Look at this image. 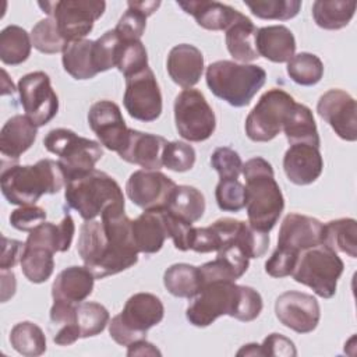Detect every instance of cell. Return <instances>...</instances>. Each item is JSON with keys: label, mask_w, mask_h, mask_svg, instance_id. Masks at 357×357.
Returning <instances> with one entry per match:
<instances>
[{"label": "cell", "mask_w": 357, "mask_h": 357, "mask_svg": "<svg viewBox=\"0 0 357 357\" xmlns=\"http://www.w3.org/2000/svg\"><path fill=\"white\" fill-rule=\"evenodd\" d=\"M148 53L141 40H124L119 38L116 52V68L124 78L148 68Z\"/></svg>", "instance_id": "obj_43"}, {"label": "cell", "mask_w": 357, "mask_h": 357, "mask_svg": "<svg viewBox=\"0 0 357 357\" xmlns=\"http://www.w3.org/2000/svg\"><path fill=\"white\" fill-rule=\"evenodd\" d=\"M261 357L262 356H275V357H294L297 356V350L294 343L280 335V333H271L268 335L262 344H259Z\"/></svg>", "instance_id": "obj_51"}, {"label": "cell", "mask_w": 357, "mask_h": 357, "mask_svg": "<svg viewBox=\"0 0 357 357\" xmlns=\"http://www.w3.org/2000/svg\"><path fill=\"white\" fill-rule=\"evenodd\" d=\"M211 166L220 178H238L243 170V160L238 152L229 146H220L211 155Z\"/></svg>", "instance_id": "obj_49"}, {"label": "cell", "mask_w": 357, "mask_h": 357, "mask_svg": "<svg viewBox=\"0 0 357 357\" xmlns=\"http://www.w3.org/2000/svg\"><path fill=\"white\" fill-rule=\"evenodd\" d=\"M77 251L96 279L120 273L138 262L131 234V219L124 206H110L100 220H85L79 229Z\"/></svg>", "instance_id": "obj_1"}, {"label": "cell", "mask_w": 357, "mask_h": 357, "mask_svg": "<svg viewBox=\"0 0 357 357\" xmlns=\"http://www.w3.org/2000/svg\"><path fill=\"white\" fill-rule=\"evenodd\" d=\"M123 103L138 121L151 123L162 114V92L151 67L126 78Z\"/></svg>", "instance_id": "obj_14"}, {"label": "cell", "mask_w": 357, "mask_h": 357, "mask_svg": "<svg viewBox=\"0 0 357 357\" xmlns=\"http://www.w3.org/2000/svg\"><path fill=\"white\" fill-rule=\"evenodd\" d=\"M195 149L183 141H170L163 149V166L172 172H188L195 165Z\"/></svg>", "instance_id": "obj_47"}, {"label": "cell", "mask_w": 357, "mask_h": 357, "mask_svg": "<svg viewBox=\"0 0 357 357\" xmlns=\"http://www.w3.org/2000/svg\"><path fill=\"white\" fill-rule=\"evenodd\" d=\"M282 131L284 132L290 145L308 144L317 148H319L321 145V138L312 112L308 106L303 103H294L293 109L286 117Z\"/></svg>", "instance_id": "obj_31"}, {"label": "cell", "mask_w": 357, "mask_h": 357, "mask_svg": "<svg viewBox=\"0 0 357 357\" xmlns=\"http://www.w3.org/2000/svg\"><path fill=\"white\" fill-rule=\"evenodd\" d=\"M237 356H258V357H261L259 344H258V343H248V344H244V346L237 351Z\"/></svg>", "instance_id": "obj_56"}, {"label": "cell", "mask_w": 357, "mask_h": 357, "mask_svg": "<svg viewBox=\"0 0 357 357\" xmlns=\"http://www.w3.org/2000/svg\"><path fill=\"white\" fill-rule=\"evenodd\" d=\"M32 46L45 54L63 53L68 42L59 32L57 24L52 17L40 20L36 22L31 31Z\"/></svg>", "instance_id": "obj_44"}, {"label": "cell", "mask_w": 357, "mask_h": 357, "mask_svg": "<svg viewBox=\"0 0 357 357\" xmlns=\"http://www.w3.org/2000/svg\"><path fill=\"white\" fill-rule=\"evenodd\" d=\"M324 223L317 218L289 213L282 220L278 234V250L298 259L301 251L322 244Z\"/></svg>", "instance_id": "obj_18"}, {"label": "cell", "mask_w": 357, "mask_h": 357, "mask_svg": "<svg viewBox=\"0 0 357 357\" xmlns=\"http://www.w3.org/2000/svg\"><path fill=\"white\" fill-rule=\"evenodd\" d=\"M95 279L85 265L68 266L56 276L52 284V297L57 301L79 304L92 294Z\"/></svg>", "instance_id": "obj_25"}, {"label": "cell", "mask_w": 357, "mask_h": 357, "mask_svg": "<svg viewBox=\"0 0 357 357\" xmlns=\"http://www.w3.org/2000/svg\"><path fill=\"white\" fill-rule=\"evenodd\" d=\"M257 31L258 28L254 22L243 13L225 31L226 47L234 60L247 64L248 61H254L259 57L255 42Z\"/></svg>", "instance_id": "obj_30"}, {"label": "cell", "mask_w": 357, "mask_h": 357, "mask_svg": "<svg viewBox=\"0 0 357 357\" xmlns=\"http://www.w3.org/2000/svg\"><path fill=\"white\" fill-rule=\"evenodd\" d=\"M177 184L159 170H137L126 183L130 201L144 211L166 208L169 197Z\"/></svg>", "instance_id": "obj_17"}, {"label": "cell", "mask_w": 357, "mask_h": 357, "mask_svg": "<svg viewBox=\"0 0 357 357\" xmlns=\"http://www.w3.org/2000/svg\"><path fill=\"white\" fill-rule=\"evenodd\" d=\"M88 124L106 149L119 153L126 146L130 128L114 102L106 99L95 102L88 112Z\"/></svg>", "instance_id": "obj_19"}, {"label": "cell", "mask_w": 357, "mask_h": 357, "mask_svg": "<svg viewBox=\"0 0 357 357\" xmlns=\"http://www.w3.org/2000/svg\"><path fill=\"white\" fill-rule=\"evenodd\" d=\"M0 185L8 204L35 205L43 194H57L66 187V176L59 162L40 159L35 165L3 166Z\"/></svg>", "instance_id": "obj_4"}, {"label": "cell", "mask_w": 357, "mask_h": 357, "mask_svg": "<svg viewBox=\"0 0 357 357\" xmlns=\"http://www.w3.org/2000/svg\"><path fill=\"white\" fill-rule=\"evenodd\" d=\"M324 169L319 148L308 144H291L283 156V170L290 183L308 185L317 181Z\"/></svg>", "instance_id": "obj_20"}, {"label": "cell", "mask_w": 357, "mask_h": 357, "mask_svg": "<svg viewBox=\"0 0 357 357\" xmlns=\"http://www.w3.org/2000/svg\"><path fill=\"white\" fill-rule=\"evenodd\" d=\"M205 79L216 98L233 107H244L265 85L266 71L257 64L218 60L206 67Z\"/></svg>", "instance_id": "obj_5"}, {"label": "cell", "mask_w": 357, "mask_h": 357, "mask_svg": "<svg viewBox=\"0 0 357 357\" xmlns=\"http://www.w3.org/2000/svg\"><path fill=\"white\" fill-rule=\"evenodd\" d=\"M215 198L220 211L238 212L245 206V187L238 178H220Z\"/></svg>", "instance_id": "obj_46"}, {"label": "cell", "mask_w": 357, "mask_h": 357, "mask_svg": "<svg viewBox=\"0 0 357 357\" xmlns=\"http://www.w3.org/2000/svg\"><path fill=\"white\" fill-rule=\"evenodd\" d=\"M317 112L339 138L349 142L357 139V105L350 93L339 88L326 91L318 99Z\"/></svg>", "instance_id": "obj_16"}, {"label": "cell", "mask_w": 357, "mask_h": 357, "mask_svg": "<svg viewBox=\"0 0 357 357\" xmlns=\"http://www.w3.org/2000/svg\"><path fill=\"white\" fill-rule=\"evenodd\" d=\"M10 343L15 351L26 357H36L46 351V336L43 331L31 321H22L13 326Z\"/></svg>", "instance_id": "obj_39"}, {"label": "cell", "mask_w": 357, "mask_h": 357, "mask_svg": "<svg viewBox=\"0 0 357 357\" xmlns=\"http://www.w3.org/2000/svg\"><path fill=\"white\" fill-rule=\"evenodd\" d=\"M250 259L236 245H227L218 251L213 261L199 266L202 284L209 282H236L248 269Z\"/></svg>", "instance_id": "obj_26"}, {"label": "cell", "mask_w": 357, "mask_h": 357, "mask_svg": "<svg viewBox=\"0 0 357 357\" xmlns=\"http://www.w3.org/2000/svg\"><path fill=\"white\" fill-rule=\"evenodd\" d=\"M1 255H0V271L11 269L17 264L21 262L22 254L25 251V243L14 238H8L6 236L1 237Z\"/></svg>", "instance_id": "obj_53"}, {"label": "cell", "mask_w": 357, "mask_h": 357, "mask_svg": "<svg viewBox=\"0 0 357 357\" xmlns=\"http://www.w3.org/2000/svg\"><path fill=\"white\" fill-rule=\"evenodd\" d=\"M17 91L25 116L35 126H46L57 114L59 96L53 91L50 77L45 71H33L22 75L18 81Z\"/></svg>", "instance_id": "obj_13"}, {"label": "cell", "mask_w": 357, "mask_h": 357, "mask_svg": "<svg viewBox=\"0 0 357 357\" xmlns=\"http://www.w3.org/2000/svg\"><path fill=\"white\" fill-rule=\"evenodd\" d=\"M294 103V98L280 88H272L262 93L245 119L247 137L254 142L272 141L283 130Z\"/></svg>", "instance_id": "obj_11"}, {"label": "cell", "mask_w": 357, "mask_h": 357, "mask_svg": "<svg viewBox=\"0 0 357 357\" xmlns=\"http://www.w3.org/2000/svg\"><path fill=\"white\" fill-rule=\"evenodd\" d=\"M322 244L350 258L357 257V222L353 218H340L324 225Z\"/></svg>", "instance_id": "obj_35"}, {"label": "cell", "mask_w": 357, "mask_h": 357, "mask_svg": "<svg viewBox=\"0 0 357 357\" xmlns=\"http://www.w3.org/2000/svg\"><path fill=\"white\" fill-rule=\"evenodd\" d=\"M286 71L293 82L303 86H312L324 77V63L317 54L301 52L287 61Z\"/></svg>", "instance_id": "obj_41"}, {"label": "cell", "mask_w": 357, "mask_h": 357, "mask_svg": "<svg viewBox=\"0 0 357 357\" xmlns=\"http://www.w3.org/2000/svg\"><path fill=\"white\" fill-rule=\"evenodd\" d=\"M54 252L43 247H31L25 244L21 258V271L32 283L46 282L54 271Z\"/></svg>", "instance_id": "obj_40"}, {"label": "cell", "mask_w": 357, "mask_h": 357, "mask_svg": "<svg viewBox=\"0 0 357 357\" xmlns=\"http://www.w3.org/2000/svg\"><path fill=\"white\" fill-rule=\"evenodd\" d=\"M10 225L21 231H31L46 220V211L38 205H24L10 213Z\"/></svg>", "instance_id": "obj_50"}, {"label": "cell", "mask_w": 357, "mask_h": 357, "mask_svg": "<svg viewBox=\"0 0 357 357\" xmlns=\"http://www.w3.org/2000/svg\"><path fill=\"white\" fill-rule=\"evenodd\" d=\"M261 294L250 287L236 284V282L204 283L187 307L188 322L198 328L213 324L219 317L229 315L241 322L254 321L262 311Z\"/></svg>", "instance_id": "obj_2"}, {"label": "cell", "mask_w": 357, "mask_h": 357, "mask_svg": "<svg viewBox=\"0 0 357 357\" xmlns=\"http://www.w3.org/2000/svg\"><path fill=\"white\" fill-rule=\"evenodd\" d=\"M356 1L347 0H317L312 4V18L315 24L328 31L342 29L354 17Z\"/></svg>", "instance_id": "obj_34"}, {"label": "cell", "mask_w": 357, "mask_h": 357, "mask_svg": "<svg viewBox=\"0 0 357 357\" xmlns=\"http://www.w3.org/2000/svg\"><path fill=\"white\" fill-rule=\"evenodd\" d=\"M15 275L13 269L1 271V301L6 303L15 293Z\"/></svg>", "instance_id": "obj_55"}, {"label": "cell", "mask_w": 357, "mask_h": 357, "mask_svg": "<svg viewBox=\"0 0 357 357\" xmlns=\"http://www.w3.org/2000/svg\"><path fill=\"white\" fill-rule=\"evenodd\" d=\"M275 315L283 326L297 333H310L319 324L321 308L312 294L289 290L276 298Z\"/></svg>", "instance_id": "obj_15"}, {"label": "cell", "mask_w": 357, "mask_h": 357, "mask_svg": "<svg viewBox=\"0 0 357 357\" xmlns=\"http://www.w3.org/2000/svg\"><path fill=\"white\" fill-rule=\"evenodd\" d=\"M38 126L25 114H15L8 119L0 131V153L3 162L15 165L20 156L35 142Z\"/></svg>", "instance_id": "obj_23"}, {"label": "cell", "mask_w": 357, "mask_h": 357, "mask_svg": "<svg viewBox=\"0 0 357 357\" xmlns=\"http://www.w3.org/2000/svg\"><path fill=\"white\" fill-rule=\"evenodd\" d=\"M167 74L174 84L188 89L199 82L204 73V54L190 43H180L170 49L166 61Z\"/></svg>", "instance_id": "obj_22"}, {"label": "cell", "mask_w": 357, "mask_h": 357, "mask_svg": "<svg viewBox=\"0 0 357 357\" xmlns=\"http://www.w3.org/2000/svg\"><path fill=\"white\" fill-rule=\"evenodd\" d=\"M190 250H192L195 252H201V254L212 252V251L218 252L219 251V240H218V236L213 231V229L211 226H206V227H195L194 226Z\"/></svg>", "instance_id": "obj_52"}, {"label": "cell", "mask_w": 357, "mask_h": 357, "mask_svg": "<svg viewBox=\"0 0 357 357\" xmlns=\"http://www.w3.org/2000/svg\"><path fill=\"white\" fill-rule=\"evenodd\" d=\"M245 178V209L248 223L264 233H269L278 223L283 209L284 198L280 191L272 165L255 156L243 163Z\"/></svg>", "instance_id": "obj_3"}, {"label": "cell", "mask_w": 357, "mask_h": 357, "mask_svg": "<svg viewBox=\"0 0 357 357\" xmlns=\"http://www.w3.org/2000/svg\"><path fill=\"white\" fill-rule=\"evenodd\" d=\"M32 49L31 35L20 25H8L0 32V60L7 66H20L28 60Z\"/></svg>", "instance_id": "obj_38"}, {"label": "cell", "mask_w": 357, "mask_h": 357, "mask_svg": "<svg viewBox=\"0 0 357 357\" xmlns=\"http://www.w3.org/2000/svg\"><path fill=\"white\" fill-rule=\"evenodd\" d=\"M255 42L259 57L272 63H287L296 52L294 35L284 25L258 28Z\"/></svg>", "instance_id": "obj_28"}, {"label": "cell", "mask_w": 357, "mask_h": 357, "mask_svg": "<svg viewBox=\"0 0 357 357\" xmlns=\"http://www.w3.org/2000/svg\"><path fill=\"white\" fill-rule=\"evenodd\" d=\"M131 234L138 252L155 254L160 251L169 238L163 208L144 211L137 219L131 220Z\"/></svg>", "instance_id": "obj_24"}, {"label": "cell", "mask_w": 357, "mask_h": 357, "mask_svg": "<svg viewBox=\"0 0 357 357\" xmlns=\"http://www.w3.org/2000/svg\"><path fill=\"white\" fill-rule=\"evenodd\" d=\"M176 3L187 14L192 15L199 26L208 31H226L241 14L238 10L213 0H180Z\"/></svg>", "instance_id": "obj_27"}, {"label": "cell", "mask_w": 357, "mask_h": 357, "mask_svg": "<svg viewBox=\"0 0 357 357\" xmlns=\"http://www.w3.org/2000/svg\"><path fill=\"white\" fill-rule=\"evenodd\" d=\"M64 199L84 220L96 219L110 206H124V195L119 183L98 169L67 180Z\"/></svg>", "instance_id": "obj_6"}, {"label": "cell", "mask_w": 357, "mask_h": 357, "mask_svg": "<svg viewBox=\"0 0 357 357\" xmlns=\"http://www.w3.org/2000/svg\"><path fill=\"white\" fill-rule=\"evenodd\" d=\"M75 233V225L70 213L66 212L60 223L43 222L32 229L26 237L25 244L31 247H43L52 252H66L70 250L73 237Z\"/></svg>", "instance_id": "obj_29"}, {"label": "cell", "mask_w": 357, "mask_h": 357, "mask_svg": "<svg viewBox=\"0 0 357 357\" xmlns=\"http://www.w3.org/2000/svg\"><path fill=\"white\" fill-rule=\"evenodd\" d=\"M163 284L174 297L194 298L202 286L199 266L184 262L173 264L165 271Z\"/></svg>", "instance_id": "obj_33"}, {"label": "cell", "mask_w": 357, "mask_h": 357, "mask_svg": "<svg viewBox=\"0 0 357 357\" xmlns=\"http://www.w3.org/2000/svg\"><path fill=\"white\" fill-rule=\"evenodd\" d=\"M109 311L96 301H82L77 304L75 322L81 333V339L92 337L102 333L109 325Z\"/></svg>", "instance_id": "obj_42"}, {"label": "cell", "mask_w": 357, "mask_h": 357, "mask_svg": "<svg viewBox=\"0 0 357 357\" xmlns=\"http://www.w3.org/2000/svg\"><path fill=\"white\" fill-rule=\"evenodd\" d=\"M244 4L255 17L261 20L278 21H287L294 18L301 8L300 0H244Z\"/></svg>", "instance_id": "obj_45"}, {"label": "cell", "mask_w": 357, "mask_h": 357, "mask_svg": "<svg viewBox=\"0 0 357 357\" xmlns=\"http://www.w3.org/2000/svg\"><path fill=\"white\" fill-rule=\"evenodd\" d=\"M167 141L160 135L130 128L127 144L117 155L145 170H159L163 167L162 156Z\"/></svg>", "instance_id": "obj_21"}, {"label": "cell", "mask_w": 357, "mask_h": 357, "mask_svg": "<svg viewBox=\"0 0 357 357\" xmlns=\"http://www.w3.org/2000/svg\"><path fill=\"white\" fill-rule=\"evenodd\" d=\"M63 68L74 79H91L98 75L93 57V40L81 39L70 42L61 56Z\"/></svg>", "instance_id": "obj_32"}, {"label": "cell", "mask_w": 357, "mask_h": 357, "mask_svg": "<svg viewBox=\"0 0 357 357\" xmlns=\"http://www.w3.org/2000/svg\"><path fill=\"white\" fill-rule=\"evenodd\" d=\"M127 11L120 17L114 32L124 40H141L146 18L160 6V1H128Z\"/></svg>", "instance_id": "obj_36"}, {"label": "cell", "mask_w": 357, "mask_h": 357, "mask_svg": "<svg viewBox=\"0 0 357 357\" xmlns=\"http://www.w3.org/2000/svg\"><path fill=\"white\" fill-rule=\"evenodd\" d=\"M165 315L160 298L152 293L139 291L132 294L120 314L109 322L110 337L120 346L145 339L146 332L158 325Z\"/></svg>", "instance_id": "obj_7"}, {"label": "cell", "mask_w": 357, "mask_h": 357, "mask_svg": "<svg viewBox=\"0 0 357 357\" xmlns=\"http://www.w3.org/2000/svg\"><path fill=\"white\" fill-rule=\"evenodd\" d=\"M43 145L50 153L59 156L57 162L66 181L91 172L103 156L99 142L79 137L68 128L50 130L43 138Z\"/></svg>", "instance_id": "obj_9"}, {"label": "cell", "mask_w": 357, "mask_h": 357, "mask_svg": "<svg viewBox=\"0 0 357 357\" xmlns=\"http://www.w3.org/2000/svg\"><path fill=\"white\" fill-rule=\"evenodd\" d=\"M166 209L188 223H195L205 212L204 194L192 185H176L169 197Z\"/></svg>", "instance_id": "obj_37"}, {"label": "cell", "mask_w": 357, "mask_h": 357, "mask_svg": "<svg viewBox=\"0 0 357 357\" xmlns=\"http://www.w3.org/2000/svg\"><path fill=\"white\" fill-rule=\"evenodd\" d=\"M38 6L56 21L59 32L68 43L85 39L106 10L102 0L39 1Z\"/></svg>", "instance_id": "obj_10"}, {"label": "cell", "mask_w": 357, "mask_h": 357, "mask_svg": "<svg viewBox=\"0 0 357 357\" xmlns=\"http://www.w3.org/2000/svg\"><path fill=\"white\" fill-rule=\"evenodd\" d=\"M117 45L119 35L114 32V29L106 31L100 38L93 40V57L98 73H103L116 67Z\"/></svg>", "instance_id": "obj_48"}, {"label": "cell", "mask_w": 357, "mask_h": 357, "mask_svg": "<svg viewBox=\"0 0 357 357\" xmlns=\"http://www.w3.org/2000/svg\"><path fill=\"white\" fill-rule=\"evenodd\" d=\"M174 123L178 135L190 142H202L216 130V117L198 89H183L174 99Z\"/></svg>", "instance_id": "obj_12"}, {"label": "cell", "mask_w": 357, "mask_h": 357, "mask_svg": "<svg viewBox=\"0 0 357 357\" xmlns=\"http://www.w3.org/2000/svg\"><path fill=\"white\" fill-rule=\"evenodd\" d=\"M343 269L344 264L337 252L325 244H318L300 252L291 278L308 286L317 296L331 298L336 293Z\"/></svg>", "instance_id": "obj_8"}, {"label": "cell", "mask_w": 357, "mask_h": 357, "mask_svg": "<svg viewBox=\"0 0 357 357\" xmlns=\"http://www.w3.org/2000/svg\"><path fill=\"white\" fill-rule=\"evenodd\" d=\"M127 356H160L162 353L149 342L145 339L132 342L131 344L127 346Z\"/></svg>", "instance_id": "obj_54"}]
</instances>
